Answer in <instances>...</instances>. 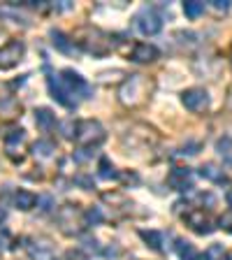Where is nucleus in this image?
<instances>
[{
  "instance_id": "nucleus-1",
  "label": "nucleus",
  "mask_w": 232,
  "mask_h": 260,
  "mask_svg": "<svg viewBox=\"0 0 232 260\" xmlns=\"http://www.w3.org/2000/svg\"><path fill=\"white\" fill-rule=\"evenodd\" d=\"M49 91H51V98L56 103H60L63 107H75L79 98H88L91 93V86L88 81L75 70H60L58 77H49Z\"/></svg>"
},
{
  "instance_id": "nucleus-2",
  "label": "nucleus",
  "mask_w": 232,
  "mask_h": 260,
  "mask_svg": "<svg viewBox=\"0 0 232 260\" xmlns=\"http://www.w3.org/2000/svg\"><path fill=\"white\" fill-rule=\"evenodd\" d=\"M153 81L144 75H130L119 88V103L128 109L142 107L151 98Z\"/></svg>"
},
{
  "instance_id": "nucleus-3",
  "label": "nucleus",
  "mask_w": 232,
  "mask_h": 260,
  "mask_svg": "<svg viewBox=\"0 0 232 260\" xmlns=\"http://www.w3.org/2000/svg\"><path fill=\"white\" fill-rule=\"evenodd\" d=\"M72 42L93 56H107L112 51V38H109L107 32L100 30V28H93V26L77 30L72 35Z\"/></svg>"
},
{
  "instance_id": "nucleus-4",
  "label": "nucleus",
  "mask_w": 232,
  "mask_h": 260,
  "mask_svg": "<svg viewBox=\"0 0 232 260\" xmlns=\"http://www.w3.org/2000/svg\"><path fill=\"white\" fill-rule=\"evenodd\" d=\"M105 140H107V133H105L100 121H95V119L77 121L75 142L81 146V149H95V146H100Z\"/></svg>"
},
{
  "instance_id": "nucleus-5",
  "label": "nucleus",
  "mask_w": 232,
  "mask_h": 260,
  "mask_svg": "<svg viewBox=\"0 0 232 260\" xmlns=\"http://www.w3.org/2000/svg\"><path fill=\"white\" fill-rule=\"evenodd\" d=\"M58 223H60V230L65 235H79L81 225H86L84 223V214H79L75 205H63L58 209Z\"/></svg>"
},
{
  "instance_id": "nucleus-6",
  "label": "nucleus",
  "mask_w": 232,
  "mask_h": 260,
  "mask_svg": "<svg viewBox=\"0 0 232 260\" xmlns=\"http://www.w3.org/2000/svg\"><path fill=\"white\" fill-rule=\"evenodd\" d=\"M26 54V44L23 40H10L7 44L0 47V70H12L14 65L21 63Z\"/></svg>"
},
{
  "instance_id": "nucleus-7",
  "label": "nucleus",
  "mask_w": 232,
  "mask_h": 260,
  "mask_svg": "<svg viewBox=\"0 0 232 260\" xmlns=\"http://www.w3.org/2000/svg\"><path fill=\"white\" fill-rule=\"evenodd\" d=\"M135 26L142 35H158L162 28V16L156 12V7H144L140 14L135 16Z\"/></svg>"
},
{
  "instance_id": "nucleus-8",
  "label": "nucleus",
  "mask_w": 232,
  "mask_h": 260,
  "mask_svg": "<svg viewBox=\"0 0 232 260\" xmlns=\"http://www.w3.org/2000/svg\"><path fill=\"white\" fill-rule=\"evenodd\" d=\"M181 103H184V107L188 109V112L193 114H202L209 109V93L205 91V88H186L184 93H181Z\"/></svg>"
},
{
  "instance_id": "nucleus-9",
  "label": "nucleus",
  "mask_w": 232,
  "mask_h": 260,
  "mask_svg": "<svg viewBox=\"0 0 232 260\" xmlns=\"http://www.w3.org/2000/svg\"><path fill=\"white\" fill-rule=\"evenodd\" d=\"M5 151L7 156L12 158L14 162L23 160V144H26V133L21 128H12L10 133H5Z\"/></svg>"
},
{
  "instance_id": "nucleus-10",
  "label": "nucleus",
  "mask_w": 232,
  "mask_h": 260,
  "mask_svg": "<svg viewBox=\"0 0 232 260\" xmlns=\"http://www.w3.org/2000/svg\"><path fill=\"white\" fill-rule=\"evenodd\" d=\"M184 221H186V225L193 230V233H197V235H211L214 233V221H211L209 216L205 214V209H190L188 214L184 216Z\"/></svg>"
},
{
  "instance_id": "nucleus-11",
  "label": "nucleus",
  "mask_w": 232,
  "mask_h": 260,
  "mask_svg": "<svg viewBox=\"0 0 232 260\" xmlns=\"http://www.w3.org/2000/svg\"><path fill=\"white\" fill-rule=\"evenodd\" d=\"M168 186L174 190L193 188V170L190 168H172L168 174Z\"/></svg>"
},
{
  "instance_id": "nucleus-12",
  "label": "nucleus",
  "mask_w": 232,
  "mask_h": 260,
  "mask_svg": "<svg viewBox=\"0 0 232 260\" xmlns=\"http://www.w3.org/2000/svg\"><path fill=\"white\" fill-rule=\"evenodd\" d=\"M23 246H26L28 255H30L32 260H51V255H54V249H51V244L47 242V239H35V237H28L23 239Z\"/></svg>"
},
{
  "instance_id": "nucleus-13",
  "label": "nucleus",
  "mask_w": 232,
  "mask_h": 260,
  "mask_svg": "<svg viewBox=\"0 0 232 260\" xmlns=\"http://www.w3.org/2000/svg\"><path fill=\"white\" fill-rule=\"evenodd\" d=\"M158 56H160V51H158L153 44L137 42L135 49H132V54H130V58L135 60V63H153V60H158Z\"/></svg>"
},
{
  "instance_id": "nucleus-14",
  "label": "nucleus",
  "mask_w": 232,
  "mask_h": 260,
  "mask_svg": "<svg viewBox=\"0 0 232 260\" xmlns=\"http://www.w3.org/2000/svg\"><path fill=\"white\" fill-rule=\"evenodd\" d=\"M0 116H5V119H16V116H21V103L12 95L0 98Z\"/></svg>"
},
{
  "instance_id": "nucleus-15",
  "label": "nucleus",
  "mask_w": 232,
  "mask_h": 260,
  "mask_svg": "<svg viewBox=\"0 0 232 260\" xmlns=\"http://www.w3.org/2000/svg\"><path fill=\"white\" fill-rule=\"evenodd\" d=\"M174 249H177V255H179L181 260H200V258H202L200 251L195 249L190 242H186V239H177Z\"/></svg>"
},
{
  "instance_id": "nucleus-16",
  "label": "nucleus",
  "mask_w": 232,
  "mask_h": 260,
  "mask_svg": "<svg viewBox=\"0 0 232 260\" xmlns=\"http://www.w3.org/2000/svg\"><path fill=\"white\" fill-rule=\"evenodd\" d=\"M14 205H16V209L30 211L32 207L38 205V195L30 193V190H16L14 193Z\"/></svg>"
},
{
  "instance_id": "nucleus-17",
  "label": "nucleus",
  "mask_w": 232,
  "mask_h": 260,
  "mask_svg": "<svg viewBox=\"0 0 232 260\" xmlns=\"http://www.w3.org/2000/svg\"><path fill=\"white\" fill-rule=\"evenodd\" d=\"M35 123H38L40 130H51L56 125V114L49 107H40L35 109Z\"/></svg>"
},
{
  "instance_id": "nucleus-18",
  "label": "nucleus",
  "mask_w": 232,
  "mask_h": 260,
  "mask_svg": "<svg viewBox=\"0 0 232 260\" xmlns=\"http://www.w3.org/2000/svg\"><path fill=\"white\" fill-rule=\"evenodd\" d=\"M51 42H54V47L58 49V51H63V54H72L77 49V44L60 30H51Z\"/></svg>"
},
{
  "instance_id": "nucleus-19",
  "label": "nucleus",
  "mask_w": 232,
  "mask_h": 260,
  "mask_svg": "<svg viewBox=\"0 0 232 260\" xmlns=\"http://www.w3.org/2000/svg\"><path fill=\"white\" fill-rule=\"evenodd\" d=\"M200 174L205 179H209V181H214V184H223V181L227 179L225 172H223L218 165H214V162H205V165L200 168Z\"/></svg>"
},
{
  "instance_id": "nucleus-20",
  "label": "nucleus",
  "mask_w": 232,
  "mask_h": 260,
  "mask_svg": "<svg viewBox=\"0 0 232 260\" xmlns=\"http://www.w3.org/2000/svg\"><path fill=\"white\" fill-rule=\"evenodd\" d=\"M54 151H56V144L51 140H38L35 144H32V153H35V158H40V160L51 158Z\"/></svg>"
},
{
  "instance_id": "nucleus-21",
  "label": "nucleus",
  "mask_w": 232,
  "mask_h": 260,
  "mask_svg": "<svg viewBox=\"0 0 232 260\" xmlns=\"http://www.w3.org/2000/svg\"><path fill=\"white\" fill-rule=\"evenodd\" d=\"M140 237L144 239L153 251H162V233H158V230H140Z\"/></svg>"
},
{
  "instance_id": "nucleus-22",
  "label": "nucleus",
  "mask_w": 232,
  "mask_h": 260,
  "mask_svg": "<svg viewBox=\"0 0 232 260\" xmlns=\"http://www.w3.org/2000/svg\"><path fill=\"white\" fill-rule=\"evenodd\" d=\"M205 260H232L230 253L223 249V244H211L205 251Z\"/></svg>"
},
{
  "instance_id": "nucleus-23",
  "label": "nucleus",
  "mask_w": 232,
  "mask_h": 260,
  "mask_svg": "<svg viewBox=\"0 0 232 260\" xmlns=\"http://www.w3.org/2000/svg\"><path fill=\"white\" fill-rule=\"evenodd\" d=\"M184 14L188 16V19H197L200 14H205V3H200V0H186Z\"/></svg>"
},
{
  "instance_id": "nucleus-24",
  "label": "nucleus",
  "mask_w": 232,
  "mask_h": 260,
  "mask_svg": "<svg viewBox=\"0 0 232 260\" xmlns=\"http://www.w3.org/2000/svg\"><path fill=\"white\" fill-rule=\"evenodd\" d=\"M97 174L103 179H119L121 174L116 172V168H114L112 162H109V158H100V165H97Z\"/></svg>"
},
{
  "instance_id": "nucleus-25",
  "label": "nucleus",
  "mask_w": 232,
  "mask_h": 260,
  "mask_svg": "<svg viewBox=\"0 0 232 260\" xmlns=\"http://www.w3.org/2000/svg\"><path fill=\"white\" fill-rule=\"evenodd\" d=\"M84 223L86 225H97V223H103V214L97 207H91V209L84 211Z\"/></svg>"
},
{
  "instance_id": "nucleus-26",
  "label": "nucleus",
  "mask_w": 232,
  "mask_h": 260,
  "mask_svg": "<svg viewBox=\"0 0 232 260\" xmlns=\"http://www.w3.org/2000/svg\"><path fill=\"white\" fill-rule=\"evenodd\" d=\"M218 228H221L223 233H230L232 235V209L225 211V214L218 218Z\"/></svg>"
},
{
  "instance_id": "nucleus-27",
  "label": "nucleus",
  "mask_w": 232,
  "mask_h": 260,
  "mask_svg": "<svg viewBox=\"0 0 232 260\" xmlns=\"http://www.w3.org/2000/svg\"><path fill=\"white\" fill-rule=\"evenodd\" d=\"M60 128H63V137H68V140H75V135H77V123H75V121H65Z\"/></svg>"
},
{
  "instance_id": "nucleus-28",
  "label": "nucleus",
  "mask_w": 232,
  "mask_h": 260,
  "mask_svg": "<svg viewBox=\"0 0 232 260\" xmlns=\"http://www.w3.org/2000/svg\"><path fill=\"white\" fill-rule=\"evenodd\" d=\"M7 244H10V235H7V230H0V253L7 249Z\"/></svg>"
},
{
  "instance_id": "nucleus-29",
  "label": "nucleus",
  "mask_w": 232,
  "mask_h": 260,
  "mask_svg": "<svg viewBox=\"0 0 232 260\" xmlns=\"http://www.w3.org/2000/svg\"><path fill=\"white\" fill-rule=\"evenodd\" d=\"M68 260H86V255L81 251H68Z\"/></svg>"
},
{
  "instance_id": "nucleus-30",
  "label": "nucleus",
  "mask_w": 232,
  "mask_h": 260,
  "mask_svg": "<svg viewBox=\"0 0 232 260\" xmlns=\"http://www.w3.org/2000/svg\"><path fill=\"white\" fill-rule=\"evenodd\" d=\"M214 7H216L218 12H227V10H230V5H227L225 0H214Z\"/></svg>"
},
{
  "instance_id": "nucleus-31",
  "label": "nucleus",
  "mask_w": 232,
  "mask_h": 260,
  "mask_svg": "<svg viewBox=\"0 0 232 260\" xmlns=\"http://www.w3.org/2000/svg\"><path fill=\"white\" fill-rule=\"evenodd\" d=\"M5 218H7V209H5V205L0 202V223L5 221Z\"/></svg>"
},
{
  "instance_id": "nucleus-32",
  "label": "nucleus",
  "mask_w": 232,
  "mask_h": 260,
  "mask_svg": "<svg viewBox=\"0 0 232 260\" xmlns=\"http://www.w3.org/2000/svg\"><path fill=\"white\" fill-rule=\"evenodd\" d=\"M225 200H227V205L232 207V188H230V190H227V193H225Z\"/></svg>"
}]
</instances>
